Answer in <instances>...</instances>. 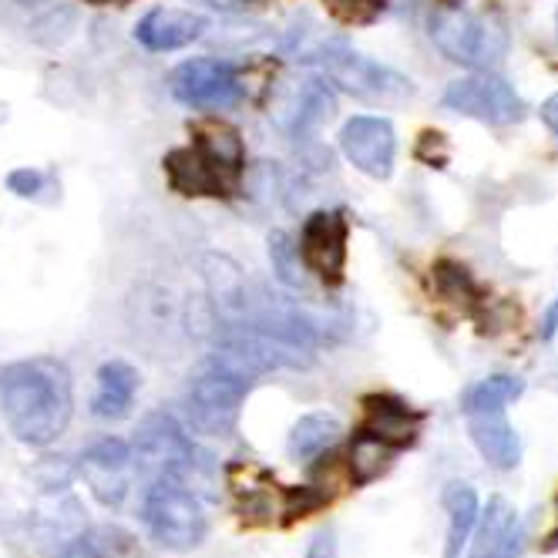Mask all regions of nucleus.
<instances>
[{
    "instance_id": "nucleus-1",
    "label": "nucleus",
    "mask_w": 558,
    "mask_h": 558,
    "mask_svg": "<svg viewBox=\"0 0 558 558\" xmlns=\"http://www.w3.org/2000/svg\"><path fill=\"white\" fill-rule=\"evenodd\" d=\"M0 411L21 445L48 448L74 414L71 371L54 356H31L0 371Z\"/></svg>"
},
{
    "instance_id": "nucleus-2",
    "label": "nucleus",
    "mask_w": 558,
    "mask_h": 558,
    "mask_svg": "<svg viewBox=\"0 0 558 558\" xmlns=\"http://www.w3.org/2000/svg\"><path fill=\"white\" fill-rule=\"evenodd\" d=\"M166 175L179 195L232 198L243 182V138L222 122L195 129V142L166 155Z\"/></svg>"
},
{
    "instance_id": "nucleus-3",
    "label": "nucleus",
    "mask_w": 558,
    "mask_h": 558,
    "mask_svg": "<svg viewBox=\"0 0 558 558\" xmlns=\"http://www.w3.org/2000/svg\"><path fill=\"white\" fill-rule=\"evenodd\" d=\"M256 384V374L229 356L226 350H216L209 361L189 377L182 411L195 434L206 437H229L239 424L246 397Z\"/></svg>"
},
{
    "instance_id": "nucleus-4",
    "label": "nucleus",
    "mask_w": 558,
    "mask_h": 558,
    "mask_svg": "<svg viewBox=\"0 0 558 558\" xmlns=\"http://www.w3.org/2000/svg\"><path fill=\"white\" fill-rule=\"evenodd\" d=\"M132 454L135 471L148 477H172V482H182L195 495L198 488L213 485L209 458L192 445V437L179 427L172 414H148L135 430Z\"/></svg>"
},
{
    "instance_id": "nucleus-5",
    "label": "nucleus",
    "mask_w": 558,
    "mask_h": 558,
    "mask_svg": "<svg viewBox=\"0 0 558 558\" xmlns=\"http://www.w3.org/2000/svg\"><path fill=\"white\" fill-rule=\"evenodd\" d=\"M430 41L448 61L471 71H492L508 54V31L501 21L464 4H441L430 14Z\"/></svg>"
},
{
    "instance_id": "nucleus-6",
    "label": "nucleus",
    "mask_w": 558,
    "mask_h": 558,
    "mask_svg": "<svg viewBox=\"0 0 558 558\" xmlns=\"http://www.w3.org/2000/svg\"><path fill=\"white\" fill-rule=\"evenodd\" d=\"M142 522L151 542L166 551H192L206 542L209 518L192 488L172 477H151L142 495Z\"/></svg>"
},
{
    "instance_id": "nucleus-7",
    "label": "nucleus",
    "mask_w": 558,
    "mask_h": 558,
    "mask_svg": "<svg viewBox=\"0 0 558 558\" xmlns=\"http://www.w3.org/2000/svg\"><path fill=\"white\" fill-rule=\"evenodd\" d=\"M306 58L320 61L324 74L337 88H343L347 95L361 98L367 105H401L414 95L411 77H404L393 68H384L380 61L364 58L347 41H340V37H333V41H320Z\"/></svg>"
},
{
    "instance_id": "nucleus-8",
    "label": "nucleus",
    "mask_w": 558,
    "mask_h": 558,
    "mask_svg": "<svg viewBox=\"0 0 558 558\" xmlns=\"http://www.w3.org/2000/svg\"><path fill=\"white\" fill-rule=\"evenodd\" d=\"M169 92L185 108H203V111H226L246 98V88L239 82L235 68L219 58L182 61L169 74Z\"/></svg>"
},
{
    "instance_id": "nucleus-9",
    "label": "nucleus",
    "mask_w": 558,
    "mask_h": 558,
    "mask_svg": "<svg viewBox=\"0 0 558 558\" xmlns=\"http://www.w3.org/2000/svg\"><path fill=\"white\" fill-rule=\"evenodd\" d=\"M445 108L477 118L485 125H514L525 118V101L498 74L474 71L471 77H458L445 92Z\"/></svg>"
},
{
    "instance_id": "nucleus-10",
    "label": "nucleus",
    "mask_w": 558,
    "mask_h": 558,
    "mask_svg": "<svg viewBox=\"0 0 558 558\" xmlns=\"http://www.w3.org/2000/svg\"><path fill=\"white\" fill-rule=\"evenodd\" d=\"M347 235H350V222L340 209L313 213L303 222L300 250H296L303 259V269L313 272L320 283L337 287L343 279V266H347Z\"/></svg>"
},
{
    "instance_id": "nucleus-11",
    "label": "nucleus",
    "mask_w": 558,
    "mask_h": 558,
    "mask_svg": "<svg viewBox=\"0 0 558 558\" xmlns=\"http://www.w3.org/2000/svg\"><path fill=\"white\" fill-rule=\"evenodd\" d=\"M340 151L364 175L387 179L393 172V155H397L393 125L380 114H353L340 129Z\"/></svg>"
},
{
    "instance_id": "nucleus-12",
    "label": "nucleus",
    "mask_w": 558,
    "mask_h": 558,
    "mask_svg": "<svg viewBox=\"0 0 558 558\" xmlns=\"http://www.w3.org/2000/svg\"><path fill=\"white\" fill-rule=\"evenodd\" d=\"M82 474L101 505L118 508L125 501V495L132 488V477H135L132 445L118 441V437H105V441L92 445L82 458Z\"/></svg>"
},
{
    "instance_id": "nucleus-13",
    "label": "nucleus",
    "mask_w": 558,
    "mask_h": 558,
    "mask_svg": "<svg viewBox=\"0 0 558 558\" xmlns=\"http://www.w3.org/2000/svg\"><path fill=\"white\" fill-rule=\"evenodd\" d=\"M206 27H209V21L203 14L179 11V8H155L138 21L135 41L145 51L166 54V51H179V48H189L192 41H198V37L206 34Z\"/></svg>"
},
{
    "instance_id": "nucleus-14",
    "label": "nucleus",
    "mask_w": 558,
    "mask_h": 558,
    "mask_svg": "<svg viewBox=\"0 0 558 558\" xmlns=\"http://www.w3.org/2000/svg\"><path fill=\"white\" fill-rule=\"evenodd\" d=\"M468 417V430L474 448L482 451V458L498 468V471H511L522 461V441H518L514 427L505 417V408H492V411H471Z\"/></svg>"
},
{
    "instance_id": "nucleus-15",
    "label": "nucleus",
    "mask_w": 558,
    "mask_h": 558,
    "mask_svg": "<svg viewBox=\"0 0 558 558\" xmlns=\"http://www.w3.org/2000/svg\"><path fill=\"white\" fill-rule=\"evenodd\" d=\"M364 408H367V421L361 430H367L387 448L401 451L417 441V430H421L424 417L417 411H411L404 401H397V397H387V393H374L364 401Z\"/></svg>"
},
{
    "instance_id": "nucleus-16",
    "label": "nucleus",
    "mask_w": 558,
    "mask_h": 558,
    "mask_svg": "<svg viewBox=\"0 0 558 558\" xmlns=\"http://www.w3.org/2000/svg\"><path fill=\"white\" fill-rule=\"evenodd\" d=\"M138 371L129 361H105L98 371V390L92 397V414L101 421H122L129 417L135 393H138Z\"/></svg>"
},
{
    "instance_id": "nucleus-17",
    "label": "nucleus",
    "mask_w": 558,
    "mask_h": 558,
    "mask_svg": "<svg viewBox=\"0 0 558 558\" xmlns=\"http://www.w3.org/2000/svg\"><path fill=\"white\" fill-rule=\"evenodd\" d=\"M333 114H337V95L320 82V77H310V82H303L296 92L287 129L296 142H306L320 132Z\"/></svg>"
},
{
    "instance_id": "nucleus-18",
    "label": "nucleus",
    "mask_w": 558,
    "mask_h": 558,
    "mask_svg": "<svg viewBox=\"0 0 558 558\" xmlns=\"http://www.w3.org/2000/svg\"><path fill=\"white\" fill-rule=\"evenodd\" d=\"M343 437V424L333 414H306L293 424L290 430V458L300 464H313L316 458H324L333 451V445Z\"/></svg>"
},
{
    "instance_id": "nucleus-19",
    "label": "nucleus",
    "mask_w": 558,
    "mask_h": 558,
    "mask_svg": "<svg viewBox=\"0 0 558 558\" xmlns=\"http://www.w3.org/2000/svg\"><path fill=\"white\" fill-rule=\"evenodd\" d=\"M441 501L448 508V542L445 558H461V548L471 542V529L477 522V495L464 482H451L441 492Z\"/></svg>"
},
{
    "instance_id": "nucleus-20",
    "label": "nucleus",
    "mask_w": 558,
    "mask_h": 558,
    "mask_svg": "<svg viewBox=\"0 0 558 558\" xmlns=\"http://www.w3.org/2000/svg\"><path fill=\"white\" fill-rule=\"evenodd\" d=\"M514 518H518L514 508L501 495H495L488 501V508L482 511V522H474V529H471L474 542H468L471 545L468 558H495V551L501 548V542H505V535H508Z\"/></svg>"
},
{
    "instance_id": "nucleus-21",
    "label": "nucleus",
    "mask_w": 558,
    "mask_h": 558,
    "mask_svg": "<svg viewBox=\"0 0 558 558\" xmlns=\"http://www.w3.org/2000/svg\"><path fill=\"white\" fill-rule=\"evenodd\" d=\"M525 393V380L522 377H511V374H495V377H485L471 384L464 393H461V411L471 414V411H492V408H505L511 401Z\"/></svg>"
},
{
    "instance_id": "nucleus-22",
    "label": "nucleus",
    "mask_w": 558,
    "mask_h": 558,
    "mask_svg": "<svg viewBox=\"0 0 558 558\" xmlns=\"http://www.w3.org/2000/svg\"><path fill=\"white\" fill-rule=\"evenodd\" d=\"M393 448H387L377 437H371L367 430L353 434V448H350V477L353 485H371L390 468Z\"/></svg>"
},
{
    "instance_id": "nucleus-23",
    "label": "nucleus",
    "mask_w": 558,
    "mask_h": 558,
    "mask_svg": "<svg viewBox=\"0 0 558 558\" xmlns=\"http://www.w3.org/2000/svg\"><path fill=\"white\" fill-rule=\"evenodd\" d=\"M269 259H272L276 276L283 279L287 287H293V290H300V287H303L300 253H296L293 239H290L287 232H272V235H269Z\"/></svg>"
},
{
    "instance_id": "nucleus-24",
    "label": "nucleus",
    "mask_w": 558,
    "mask_h": 558,
    "mask_svg": "<svg viewBox=\"0 0 558 558\" xmlns=\"http://www.w3.org/2000/svg\"><path fill=\"white\" fill-rule=\"evenodd\" d=\"M324 4L347 27H367L387 11V0H324Z\"/></svg>"
},
{
    "instance_id": "nucleus-25",
    "label": "nucleus",
    "mask_w": 558,
    "mask_h": 558,
    "mask_svg": "<svg viewBox=\"0 0 558 558\" xmlns=\"http://www.w3.org/2000/svg\"><path fill=\"white\" fill-rule=\"evenodd\" d=\"M434 279H437V290H441L454 303H468L474 296L471 279H468V272L458 263H437L434 266Z\"/></svg>"
},
{
    "instance_id": "nucleus-26",
    "label": "nucleus",
    "mask_w": 558,
    "mask_h": 558,
    "mask_svg": "<svg viewBox=\"0 0 558 558\" xmlns=\"http://www.w3.org/2000/svg\"><path fill=\"white\" fill-rule=\"evenodd\" d=\"M41 185H45V175L37 172V169H14V172L8 175V189H11L14 195H21V198L37 195V192H41Z\"/></svg>"
},
{
    "instance_id": "nucleus-27",
    "label": "nucleus",
    "mask_w": 558,
    "mask_h": 558,
    "mask_svg": "<svg viewBox=\"0 0 558 558\" xmlns=\"http://www.w3.org/2000/svg\"><path fill=\"white\" fill-rule=\"evenodd\" d=\"M525 542H529V532H525V525L514 518L511 529H508V535H505V542H501V548L495 551V558H522V555H525Z\"/></svg>"
},
{
    "instance_id": "nucleus-28",
    "label": "nucleus",
    "mask_w": 558,
    "mask_h": 558,
    "mask_svg": "<svg viewBox=\"0 0 558 558\" xmlns=\"http://www.w3.org/2000/svg\"><path fill=\"white\" fill-rule=\"evenodd\" d=\"M192 4H203V8L222 11V14H246V11L259 8L263 0H192Z\"/></svg>"
},
{
    "instance_id": "nucleus-29",
    "label": "nucleus",
    "mask_w": 558,
    "mask_h": 558,
    "mask_svg": "<svg viewBox=\"0 0 558 558\" xmlns=\"http://www.w3.org/2000/svg\"><path fill=\"white\" fill-rule=\"evenodd\" d=\"M306 558H337L333 535H330V532H320V535H316V542H313V548H310Z\"/></svg>"
},
{
    "instance_id": "nucleus-30",
    "label": "nucleus",
    "mask_w": 558,
    "mask_h": 558,
    "mask_svg": "<svg viewBox=\"0 0 558 558\" xmlns=\"http://www.w3.org/2000/svg\"><path fill=\"white\" fill-rule=\"evenodd\" d=\"M558 333V300L545 310V320H542V340H555Z\"/></svg>"
},
{
    "instance_id": "nucleus-31",
    "label": "nucleus",
    "mask_w": 558,
    "mask_h": 558,
    "mask_svg": "<svg viewBox=\"0 0 558 558\" xmlns=\"http://www.w3.org/2000/svg\"><path fill=\"white\" fill-rule=\"evenodd\" d=\"M542 118H545V125L558 135V95H551V98L542 105Z\"/></svg>"
},
{
    "instance_id": "nucleus-32",
    "label": "nucleus",
    "mask_w": 558,
    "mask_h": 558,
    "mask_svg": "<svg viewBox=\"0 0 558 558\" xmlns=\"http://www.w3.org/2000/svg\"><path fill=\"white\" fill-rule=\"evenodd\" d=\"M555 505H558V498H555ZM542 548H545V551H558V529H555V532L548 535V542H545Z\"/></svg>"
},
{
    "instance_id": "nucleus-33",
    "label": "nucleus",
    "mask_w": 558,
    "mask_h": 558,
    "mask_svg": "<svg viewBox=\"0 0 558 558\" xmlns=\"http://www.w3.org/2000/svg\"><path fill=\"white\" fill-rule=\"evenodd\" d=\"M88 4H98L101 8V4H122V0H88Z\"/></svg>"
},
{
    "instance_id": "nucleus-34",
    "label": "nucleus",
    "mask_w": 558,
    "mask_h": 558,
    "mask_svg": "<svg viewBox=\"0 0 558 558\" xmlns=\"http://www.w3.org/2000/svg\"><path fill=\"white\" fill-rule=\"evenodd\" d=\"M555 34H558V14H555Z\"/></svg>"
}]
</instances>
